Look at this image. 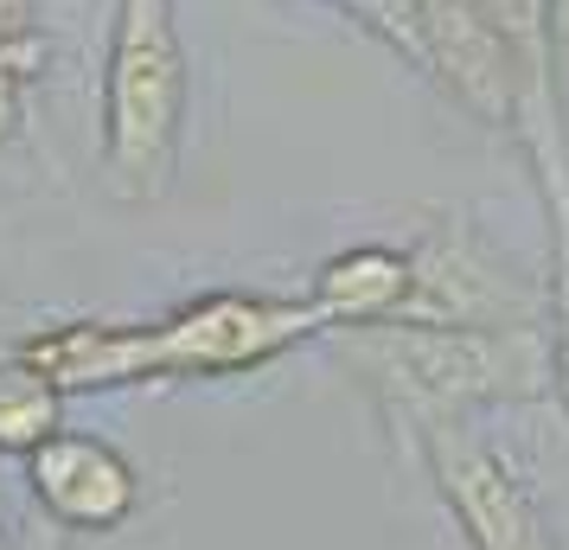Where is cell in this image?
Wrapping results in <instances>:
<instances>
[{"label":"cell","mask_w":569,"mask_h":550,"mask_svg":"<svg viewBox=\"0 0 569 550\" xmlns=\"http://www.w3.org/2000/svg\"><path fill=\"white\" fill-rule=\"evenodd\" d=\"M327 352L378 397L390 429L416 417H480L492 403H550L557 352L550 320L518 327H352L327 333Z\"/></svg>","instance_id":"1"},{"label":"cell","mask_w":569,"mask_h":550,"mask_svg":"<svg viewBox=\"0 0 569 550\" xmlns=\"http://www.w3.org/2000/svg\"><path fill=\"white\" fill-rule=\"evenodd\" d=\"M192 58L180 39V0H116L103 58V192L122 206H160L180 180Z\"/></svg>","instance_id":"2"},{"label":"cell","mask_w":569,"mask_h":550,"mask_svg":"<svg viewBox=\"0 0 569 550\" xmlns=\"http://www.w3.org/2000/svg\"><path fill=\"white\" fill-rule=\"evenodd\" d=\"M327 340V314L308 294L211 289L173 314L141 320V384H218L288 359L295 346Z\"/></svg>","instance_id":"3"},{"label":"cell","mask_w":569,"mask_h":550,"mask_svg":"<svg viewBox=\"0 0 569 550\" xmlns=\"http://www.w3.org/2000/svg\"><path fill=\"white\" fill-rule=\"evenodd\" d=\"M403 442L429 468L467 550H569L531 493V480L473 429V417H416L403 422Z\"/></svg>","instance_id":"4"},{"label":"cell","mask_w":569,"mask_h":550,"mask_svg":"<svg viewBox=\"0 0 569 550\" xmlns=\"http://www.w3.org/2000/svg\"><path fill=\"white\" fill-rule=\"evenodd\" d=\"M397 320L403 327H518V320H550V301L492 257L480 231L467 224V211H441L410 243V294Z\"/></svg>","instance_id":"5"},{"label":"cell","mask_w":569,"mask_h":550,"mask_svg":"<svg viewBox=\"0 0 569 550\" xmlns=\"http://www.w3.org/2000/svg\"><path fill=\"white\" fill-rule=\"evenodd\" d=\"M416 13H422V39H429V78L467 116L512 134L525 64L550 39V20L531 32H512L492 0H416Z\"/></svg>","instance_id":"6"},{"label":"cell","mask_w":569,"mask_h":550,"mask_svg":"<svg viewBox=\"0 0 569 550\" xmlns=\"http://www.w3.org/2000/svg\"><path fill=\"white\" fill-rule=\"evenodd\" d=\"M512 141L543 206V231H550V352H557V403L569 417V122H563V83H557V39H543L531 64H525V90H518Z\"/></svg>","instance_id":"7"},{"label":"cell","mask_w":569,"mask_h":550,"mask_svg":"<svg viewBox=\"0 0 569 550\" xmlns=\"http://www.w3.org/2000/svg\"><path fill=\"white\" fill-rule=\"evenodd\" d=\"M27 499L64 538H109L141 512V468L97 429H52L27 454Z\"/></svg>","instance_id":"8"},{"label":"cell","mask_w":569,"mask_h":550,"mask_svg":"<svg viewBox=\"0 0 569 550\" xmlns=\"http://www.w3.org/2000/svg\"><path fill=\"white\" fill-rule=\"evenodd\" d=\"M58 397H103L141 384V320H58L13 346Z\"/></svg>","instance_id":"9"},{"label":"cell","mask_w":569,"mask_h":550,"mask_svg":"<svg viewBox=\"0 0 569 550\" xmlns=\"http://www.w3.org/2000/svg\"><path fill=\"white\" fill-rule=\"evenodd\" d=\"M410 294V250L397 243H352L313 269L308 301L327 314V333H352V327H385L403 314Z\"/></svg>","instance_id":"10"},{"label":"cell","mask_w":569,"mask_h":550,"mask_svg":"<svg viewBox=\"0 0 569 550\" xmlns=\"http://www.w3.org/2000/svg\"><path fill=\"white\" fill-rule=\"evenodd\" d=\"M64 429V397L27 366V359H0V454H20Z\"/></svg>","instance_id":"11"},{"label":"cell","mask_w":569,"mask_h":550,"mask_svg":"<svg viewBox=\"0 0 569 550\" xmlns=\"http://www.w3.org/2000/svg\"><path fill=\"white\" fill-rule=\"evenodd\" d=\"M320 7L346 13L352 27H365L378 46H390V52L403 58L410 71L429 78V39H422V13H416V0H320Z\"/></svg>","instance_id":"12"},{"label":"cell","mask_w":569,"mask_h":550,"mask_svg":"<svg viewBox=\"0 0 569 550\" xmlns=\"http://www.w3.org/2000/svg\"><path fill=\"white\" fill-rule=\"evenodd\" d=\"M46 64V39H0V148L27 122V90Z\"/></svg>","instance_id":"13"},{"label":"cell","mask_w":569,"mask_h":550,"mask_svg":"<svg viewBox=\"0 0 569 550\" xmlns=\"http://www.w3.org/2000/svg\"><path fill=\"white\" fill-rule=\"evenodd\" d=\"M0 39H46L39 32V0H0Z\"/></svg>","instance_id":"14"},{"label":"cell","mask_w":569,"mask_h":550,"mask_svg":"<svg viewBox=\"0 0 569 550\" xmlns=\"http://www.w3.org/2000/svg\"><path fill=\"white\" fill-rule=\"evenodd\" d=\"M13 550H71V538H64L52 519L32 512V519H20V531H13Z\"/></svg>","instance_id":"15"},{"label":"cell","mask_w":569,"mask_h":550,"mask_svg":"<svg viewBox=\"0 0 569 550\" xmlns=\"http://www.w3.org/2000/svg\"><path fill=\"white\" fill-rule=\"evenodd\" d=\"M13 531H20V512H13V487L0 473V550H13Z\"/></svg>","instance_id":"16"},{"label":"cell","mask_w":569,"mask_h":550,"mask_svg":"<svg viewBox=\"0 0 569 550\" xmlns=\"http://www.w3.org/2000/svg\"><path fill=\"white\" fill-rule=\"evenodd\" d=\"M550 39L557 52H569V0H550Z\"/></svg>","instance_id":"17"}]
</instances>
